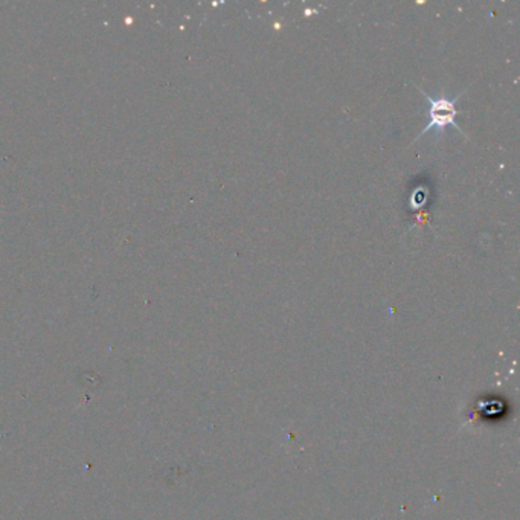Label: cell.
Segmentation results:
<instances>
[{
    "label": "cell",
    "instance_id": "6da1fadb",
    "mask_svg": "<svg viewBox=\"0 0 520 520\" xmlns=\"http://www.w3.org/2000/svg\"><path fill=\"white\" fill-rule=\"evenodd\" d=\"M417 89L426 96L427 101L430 102V110H429V124L426 125L425 129H422L420 131V134L417 136V139H420L421 136H425V134L430 130L435 129L438 131L439 136H442L444 134V130L449 127V125H454V127L456 130H459L462 134H466L464 130H462L459 125L455 122L456 117H458V110H456V102L459 101V96L461 93L456 96V98L454 100H449L447 96L442 93L441 96H437V98H433V96L427 95L425 90H421L418 85ZM415 139V141H417Z\"/></svg>",
    "mask_w": 520,
    "mask_h": 520
}]
</instances>
